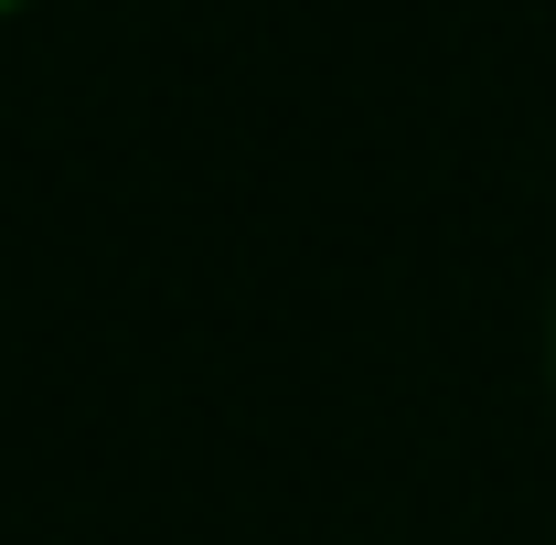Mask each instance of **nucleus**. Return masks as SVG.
<instances>
[{
	"instance_id": "nucleus-1",
	"label": "nucleus",
	"mask_w": 556,
	"mask_h": 545,
	"mask_svg": "<svg viewBox=\"0 0 556 545\" xmlns=\"http://www.w3.org/2000/svg\"><path fill=\"white\" fill-rule=\"evenodd\" d=\"M11 11H33V0H0V22H11Z\"/></svg>"
}]
</instances>
